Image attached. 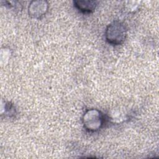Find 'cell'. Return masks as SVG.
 Returning a JSON list of instances; mask_svg holds the SVG:
<instances>
[{
    "mask_svg": "<svg viewBox=\"0 0 159 159\" xmlns=\"http://www.w3.org/2000/svg\"><path fill=\"white\" fill-rule=\"evenodd\" d=\"M127 30L124 24L119 21H114L109 24L106 29L105 37L110 44H121L125 39Z\"/></svg>",
    "mask_w": 159,
    "mask_h": 159,
    "instance_id": "obj_1",
    "label": "cell"
},
{
    "mask_svg": "<svg viewBox=\"0 0 159 159\" xmlns=\"http://www.w3.org/2000/svg\"><path fill=\"white\" fill-rule=\"evenodd\" d=\"M103 114L98 109H88L83 116L84 128L90 132H95L101 128L104 124Z\"/></svg>",
    "mask_w": 159,
    "mask_h": 159,
    "instance_id": "obj_2",
    "label": "cell"
},
{
    "mask_svg": "<svg viewBox=\"0 0 159 159\" xmlns=\"http://www.w3.org/2000/svg\"><path fill=\"white\" fill-rule=\"evenodd\" d=\"M48 2L45 1H34L29 6V14L33 18L40 19L47 12Z\"/></svg>",
    "mask_w": 159,
    "mask_h": 159,
    "instance_id": "obj_3",
    "label": "cell"
},
{
    "mask_svg": "<svg viewBox=\"0 0 159 159\" xmlns=\"http://www.w3.org/2000/svg\"><path fill=\"white\" fill-rule=\"evenodd\" d=\"M74 4L79 11L83 12H91L96 6V1H75Z\"/></svg>",
    "mask_w": 159,
    "mask_h": 159,
    "instance_id": "obj_4",
    "label": "cell"
}]
</instances>
